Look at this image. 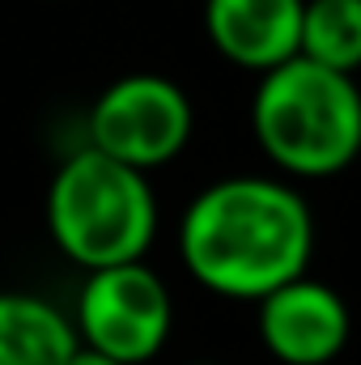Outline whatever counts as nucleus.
I'll list each match as a JSON object with an SVG mask.
<instances>
[{"label":"nucleus","mask_w":361,"mask_h":365,"mask_svg":"<svg viewBox=\"0 0 361 365\" xmlns=\"http://www.w3.org/2000/svg\"><path fill=\"white\" fill-rule=\"evenodd\" d=\"M183 268L208 293L264 302L272 289L306 276L315 217L293 182L238 175L204 187L179 221Z\"/></svg>","instance_id":"1"},{"label":"nucleus","mask_w":361,"mask_h":365,"mask_svg":"<svg viewBox=\"0 0 361 365\" xmlns=\"http://www.w3.org/2000/svg\"><path fill=\"white\" fill-rule=\"evenodd\" d=\"M251 132L289 179H327L361 153V86L353 73L293 56L260 73L251 98Z\"/></svg>","instance_id":"2"},{"label":"nucleus","mask_w":361,"mask_h":365,"mask_svg":"<svg viewBox=\"0 0 361 365\" xmlns=\"http://www.w3.org/2000/svg\"><path fill=\"white\" fill-rule=\"evenodd\" d=\"M149 170L86 145L68 153L47 187V230L77 268H111L145 259L158 238V200Z\"/></svg>","instance_id":"3"},{"label":"nucleus","mask_w":361,"mask_h":365,"mask_svg":"<svg viewBox=\"0 0 361 365\" xmlns=\"http://www.w3.org/2000/svg\"><path fill=\"white\" fill-rule=\"evenodd\" d=\"M73 319L90 349H102L128 365H145L171 340L175 302L162 276L145 259H132L86 272Z\"/></svg>","instance_id":"4"},{"label":"nucleus","mask_w":361,"mask_h":365,"mask_svg":"<svg viewBox=\"0 0 361 365\" xmlns=\"http://www.w3.org/2000/svg\"><path fill=\"white\" fill-rule=\"evenodd\" d=\"M191 140V102L187 93L158 73H132L111 81L90 110V145L158 170L175 162Z\"/></svg>","instance_id":"5"},{"label":"nucleus","mask_w":361,"mask_h":365,"mask_svg":"<svg viewBox=\"0 0 361 365\" xmlns=\"http://www.w3.org/2000/svg\"><path fill=\"white\" fill-rule=\"evenodd\" d=\"M349 306L345 297L310 276H298L272 289L260 302V340L280 365H327L349 344Z\"/></svg>","instance_id":"6"},{"label":"nucleus","mask_w":361,"mask_h":365,"mask_svg":"<svg viewBox=\"0 0 361 365\" xmlns=\"http://www.w3.org/2000/svg\"><path fill=\"white\" fill-rule=\"evenodd\" d=\"M204 30L217 56L247 73H268L302 56L306 0H204Z\"/></svg>","instance_id":"7"},{"label":"nucleus","mask_w":361,"mask_h":365,"mask_svg":"<svg viewBox=\"0 0 361 365\" xmlns=\"http://www.w3.org/2000/svg\"><path fill=\"white\" fill-rule=\"evenodd\" d=\"M81 327L43 297H0V365H68L81 349Z\"/></svg>","instance_id":"8"},{"label":"nucleus","mask_w":361,"mask_h":365,"mask_svg":"<svg viewBox=\"0 0 361 365\" xmlns=\"http://www.w3.org/2000/svg\"><path fill=\"white\" fill-rule=\"evenodd\" d=\"M302 56L357 73L361 68V0H306Z\"/></svg>","instance_id":"9"},{"label":"nucleus","mask_w":361,"mask_h":365,"mask_svg":"<svg viewBox=\"0 0 361 365\" xmlns=\"http://www.w3.org/2000/svg\"><path fill=\"white\" fill-rule=\"evenodd\" d=\"M68 365H128V361H119V357H111V353H102V349L81 344V349H77V357H73Z\"/></svg>","instance_id":"10"}]
</instances>
